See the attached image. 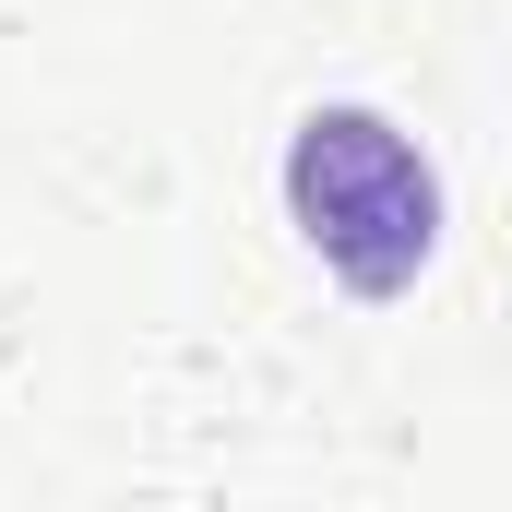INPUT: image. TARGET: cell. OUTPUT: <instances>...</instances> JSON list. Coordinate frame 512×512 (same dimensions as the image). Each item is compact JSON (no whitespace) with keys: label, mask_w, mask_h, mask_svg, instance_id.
Segmentation results:
<instances>
[{"label":"cell","mask_w":512,"mask_h":512,"mask_svg":"<svg viewBox=\"0 0 512 512\" xmlns=\"http://www.w3.org/2000/svg\"><path fill=\"white\" fill-rule=\"evenodd\" d=\"M286 215L358 298H405L441 251V179L382 108H310L286 143Z\"/></svg>","instance_id":"1"}]
</instances>
